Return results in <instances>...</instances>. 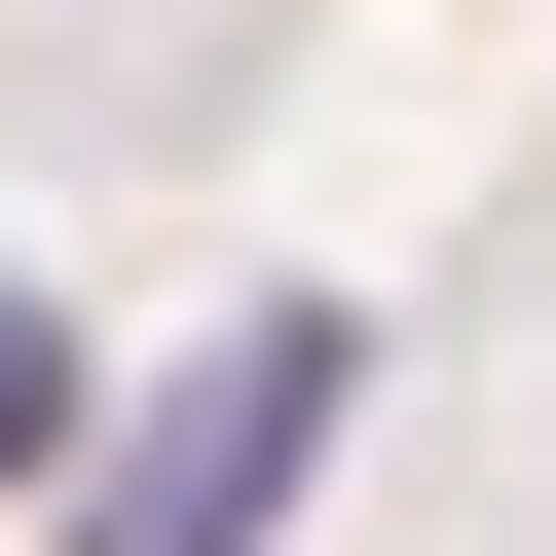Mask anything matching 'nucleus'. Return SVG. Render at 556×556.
I'll use <instances>...</instances> for the list:
<instances>
[{"instance_id": "1", "label": "nucleus", "mask_w": 556, "mask_h": 556, "mask_svg": "<svg viewBox=\"0 0 556 556\" xmlns=\"http://www.w3.org/2000/svg\"><path fill=\"white\" fill-rule=\"evenodd\" d=\"M334 408H371V334H334V298H260L186 408H112V445H75V556H260V519L334 482Z\"/></svg>"}, {"instance_id": "2", "label": "nucleus", "mask_w": 556, "mask_h": 556, "mask_svg": "<svg viewBox=\"0 0 556 556\" xmlns=\"http://www.w3.org/2000/svg\"><path fill=\"white\" fill-rule=\"evenodd\" d=\"M0 482H75V334H38V298H0Z\"/></svg>"}]
</instances>
